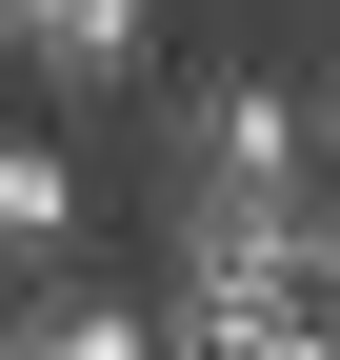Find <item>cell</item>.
I'll use <instances>...</instances> for the list:
<instances>
[{"mask_svg":"<svg viewBox=\"0 0 340 360\" xmlns=\"http://www.w3.org/2000/svg\"><path fill=\"white\" fill-rule=\"evenodd\" d=\"M0 141H20V101H0Z\"/></svg>","mask_w":340,"mask_h":360,"instance_id":"52a82bcc","label":"cell"},{"mask_svg":"<svg viewBox=\"0 0 340 360\" xmlns=\"http://www.w3.org/2000/svg\"><path fill=\"white\" fill-rule=\"evenodd\" d=\"M0 360H160V300H100V281H20V300H0Z\"/></svg>","mask_w":340,"mask_h":360,"instance_id":"277c9868","label":"cell"},{"mask_svg":"<svg viewBox=\"0 0 340 360\" xmlns=\"http://www.w3.org/2000/svg\"><path fill=\"white\" fill-rule=\"evenodd\" d=\"M301 321L340 340V200H301Z\"/></svg>","mask_w":340,"mask_h":360,"instance_id":"8992f818","label":"cell"},{"mask_svg":"<svg viewBox=\"0 0 340 360\" xmlns=\"http://www.w3.org/2000/svg\"><path fill=\"white\" fill-rule=\"evenodd\" d=\"M160 360H340L301 300H280V321H240V300H160Z\"/></svg>","mask_w":340,"mask_h":360,"instance_id":"5b68a950","label":"cell"},{"mask_svg":"<svg viewBox=\"0 0 340 360\" xmlns=\"http://www.w3.org/2000/svg\"><path fill=\"white\" fill-rule=\"evenodd\" d=\"M80 260H100V180H80L60 120H20V141H0V300L20 281H80Z\"/></svg>","mask_w":340,"mask_h":360,"instance_id":"3957f363","label":"cell"},{"mask_svg":"<svg viewBox=\"0 0 340 360\" xmlns=\"http://www.w3.org/2000/svg\"><path fill=\"white\" fill-rule=\"evenodd\" d=\"M160 60V0H0V101L80 120V101H140Z\"/></svg>","mask_w":340,"mask_h":360,"instance_id":"7a4b0ae2","label":"cell"},{"mask_svg":"<svg viewBox=\"0 0 340 360\" xmlns=\"http://www.w3.org/2000/svg\"><path fill=\"white\" fill-rule=\"evenodd\" d=\"M140 200H320L301 80H280V60H200V80H160V160H140Z\"/></svg>","mask_w":340,"mask_h":360,"instance_id":"6da1fadb","label":"cell"}]
</instances>
